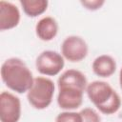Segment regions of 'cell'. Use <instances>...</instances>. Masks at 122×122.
Listing matches in <instances>:
<instances>
[{
	"instance_id": "obj_3",
	"label": "cell",
	"mask_w": 122,
	"mask_h": 122,
	"mask_svg": "<svg viewBox=\"0 0 122 122\" xmlns=\"http://www.w3.org/2000/svg\"><path fill=\"white\" fill-rule=\"evenodd\" d=\"M87 95L90 101L104 114L115 113L121 106L119 94L105 81H93L87 86Z\"/></svg>"
},
{
	"instance_id": "obj_11",
	"label": "cell",
	"mask_w": 122,
	"mask_h": 122,
	"mask_svg": "<svg viewBox=\"0 0 122 122\" xmlns=\"http://www.w3.org/2000/svg\"><path fill=\"white\" fill-rule=\"evenodd\" d=\"M20 4L29 17H36L47 10L49 2L47 0H20Z\"/></svg>"
},
{
	"instance_id": "obj_6",
	"label": "cell",
	"mask_w": 122,
	"mask_h": 122,
	"mask_svg": "<svg viewBox=\"0 0 122 122\" xmlns=\"http://www.w3.org/2000/svg\"><path fill=\"white\" fill-rule=\"evenodd\" d=\"M88 44L78 35H70L66 37L61 45V54L70 62L82 61L88 55Z\"/></svg>"
},
{
	"instance_id": "obj_15",
	"label": "cell",
	"mask_w": 122,
	"mask_h": 122,
	"mask_svg": "<svg viewBox=\"0 0 122 122\" xmlns=\"http://www.w3.org/2000/svg\"><path fill=\"white\" fill-rule=\"evenodd\" d=\"M119 84H120V88L122 90V68H121L120 72H119Z\"/></svg>"
},
{
	"instance_id": "obj_7",
	"label": "cell",
	"mask_w": 122,
	"mask_h": 122,
	"mask_svg": "<svg viewBox=\"0 0 122 122\" xmlns=\"http://www.w3.org/2000/svg\"><path fill=\"white\" fill-rule=\"evenodd\" d=\"M21 117L20 99L9 92H3L0 94V120L1 122H18Z\"/></svg>"
},
{
	"instance_id": "obj_1",
	"label": "cell",
	"mask_w": 122,
	"mask_h": 122,
	"mask_svg": "<svg viewBox=\"0 0 122 122\" xmlns=\"http://www.w3.org/2000/svg\"><path fill=\"white\" fill-rule=\"evenodd\" d=\"M58 106L66 111L78 109L83 103V94L87 90L86 75L77 70L70 69L64 71L57 80Z\"/></svg>"
},
{
	"instance_id": "obj_5",
	"label": "cell",
	"mask_w": 122,
	"mask_h": 122,
	"mask_svg": "<svg viewBox=\"0 0 122 122\" xmlns=\"http://www.w3.org/2000/svg\"><path fill=\"white\" fill-rule=\"evenodd\" d=\"M65 61L62 54L54 51H42L35 60V67L39 73L47 76L57 75L64 68Z\"/></svg>"
},
{
	"instance_id": "obj_8",
	"label": "cell",
	"mask_w": 122,
	"mask_h": 122,
	"mask_svg": "<svg viewBox=\"0 0 122 122\" xmlns=\"http://www.w3.org/2000/svg\"><path fill=\"white\" fill-rule=\"evenodd\" d=\"M20 22L19 9L8 1H0V30H7L18 26Z\"/></svg>"
},
{
	"instance_id": "obj_2",
	"label": "cell",
	"mask_w": 122,
	"mask_h": 122,
	"mask_svg": "<svg viewBox=\"0 0 122 122\" xmlns=\"http://www.w3.org/2000/svg\"><path fill=\"white\" fill-rule=\"evenodd\" d=\"M1 77L4 84L17 93L29 92L34 81L26 63L17 57L9 58L2 64Z\"/></svg>"
},
{
	"instance_id": "obj_14",
	"label": "cell",
	"mask_w": 122,
	"mask_h": 122,
	"mask_svg": "<svg viewBox=\"0 0 122 122\" xmlns=\"http://www.w3.org/2000/svg\"><path fill=\"white\" fill-rule=\"evenodd\" d=\"M80 3L89 10H96L104 5L105 1H103V0H92V1H81Z\"/></svg>"
},
{
	"instance_id": "obj_10",
	"label": "cell",
	"mask_w": 122,
	"mask_h": 122,
	"mask_svg": "<svg viewBox=\"0 0 122 122\" xmlns=\"http://www.w3.org/2000/svg\"><path fill=\"white\" fill-rule=\"evenodd\" d=\"M93 72L100 77H110L116 71L115 60L108 54H102L97 56L92 62Z\"/></svg>"
},
{
	"instance_id": "obj_9",
	"label": "cell",
	"mask_w": 122,
	"mask_h": 122,
	"mask_svg": "<svg viewBox=\"0 0 122 122\" xmlns=\"http://www.w3.org/2000/svg\"><path fill=\"white\" fill-rule=\"evenodd\" d=\"M58 32V24L53 17L46 16L41 18L35 26V33L42 41L52 40Z\"/></svg>"
},
{
	"instance_id": "obj_4",
	"label": "cell",
	"mask_w": 122,
	"mask_h": 122,
	"mask_svg": "<svg viewBox=\"0 0 122 122\" xmlns=\"http://www.w3.org/2000/svg\"><path fill=\"white\" fill-rule=\"evenodd\" d=\"M54 90V83L51 79L43 76L35 77L31 88L27 93V99L34 109L44 110L51 105Z\"/></svg>"
},
{
	"instance_id": "obj_13",
	"label": "cell",
	"mask_w": 122,
	"mask_h": 122,
	"mask_svg": "<svg viewBox=\"0 0 122 122\" xmlns=\"http://www.w3.org/2000/svg\"><path fill=\"white\" fill-rule=\"evenodd\" d=\"M82 122H101V117L96 111L92 108H85L80 111Z\"/></svg>"
},
{
	"instance_id": "obj_12",
	"label": "cell",
	"mask_w": 122,
	"mask_h": 122,
	"mask_svg": "<svg viewBox=\"0 0 122 122\" xmlns=\"http://www.w3.org/2000/svg\"><path fill=\"white\" fill-rule=\"evenodd\" d=\"M55 122H82V116L80 112L66 111L56 116Z\"/></svg>"
}]
</instances>
